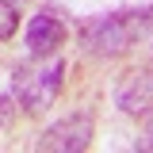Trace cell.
Masks as SVG:
<instances>
[{"mask_svg": "<svg viewBox=\"0 0 153 153\" xmlns=\"http://www.w3.org/2000/svg\"><path fill=\"white\" fill-rule=\"evenodd\" d=\"M153 23V4L146 8H123V12H107V16H92L84 27H80V42L92 50V54H123L130 42L149 31Z\"/></svg>", "mask_w": 153, "mask_h": 153, "instance_id": "cell-1", "label": "cell"}, {"mask_svg": "<svg viewBox=\"0 0 153 153\" xmlns=\"http://www.w3.org/2000/svg\"><path fill=\"white\" fill-rule=\"evenodd\" d=\"M61 76H65V65L57 61V57H35L31 61H19L16 73H12V92L16 100L27 107V111H42V107H50L61 92Z\"/></svg>", "mask_w": 153, "mask_h": 153, "instance_id": "cell-2", "label": "cell"}, {"mask_svg": "<svg viewBox=\"0 0 153 153\" xmlns=\"http://www.w3.org/2000/svg\"><path fill=\"white\" fill-rule=\"evenodd\" d=\"M92 142V115L88 111H76L50 123L46 130L38 134L35 149H50V153H76V149H88Z\"/></svg>", "mask_w": 153, "mask_h": 153, "instance_id": "cell-3", "label": "cell"}, {"mask_svg": "<svg viewBox=\"0 0 153 153\" xmlns=\"http://www.w3.org/2000/svg\"><path fill=\"white\" fill-rule=\"evenodd\" d=\"M65 38H69L65 19L57 16V12H38L31 19V27H27V50L35 57H54L65 46Z\"/></svg>", "mask_w": 153, "mask_h": 153, "instance_id": "cell-4", "label": "cell"}, {"mask_svg": "<svg viewBox=\"0 0 153 153\" xmlns=\"http://www.w3.org/2000/svg\"><path fill=\"white\" fill-rule=\"evenodd\" d=\"M115 103L126 115H153V73H130L119 84Z\"/></svg>", "mask_w": 153, "mask_h": 153, "instance_id": "cell-5", "label": "cell"}, {"mask_svg": "<svg viewBox=\"0 0 153 153\" xmlns=\"http://www.w3.org/2000/svg\"><path fill=\"white\" fill-rule=\"evenodd\" d=\"M16 27H19V8L12 0H0V42H8L16 35Z\"/></svg>", "mask_w": 153, "mask_h": 153, "instance_id": "cell-6", "label": "cell"}, {"mask_svg": "<svg viewBox=\"0 0 153 153\" xmlns=\"http://www.w3.org/2000/svg\"><path fill=\"white\" fill-rule=\"evenodd\" d=\"M12 111H16V100H12V96H0V130L8 126V119H12Z\"/></svg>", "mask_w": 153, "mask_h": 153, "instance_id": "cell-7", "label": "cell"}, {"mask_svg": "<svg viewBox=\"0 0 153 153\" xmlns=\"http://www.w3.org/2000/svg\"><path fill=\"white\" fill-rule=\"evenodd\" d=\"M138 149H153V126L142 134V138H138Z\"/></svg>", "mask_w": 153, "mask_h": 153, "instance_id": "cell-8", "label": "cell"}]
</instances>
